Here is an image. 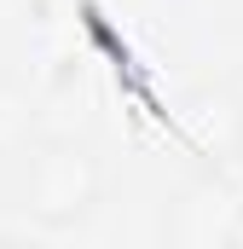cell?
<instances>
[{"mask_svg":"<svg viewBox=\"0 0 243 249\" xmlns=\"http://www.w3.org/2000/svg\"><path fill=\"white\" fill-rule=\"evenodd\" d=\"M104 197V162L87 139H35L23 145V157L12 162V209L29 220V226H81Z\"/></svg>","mask_w":243,"mask_h":249,"instance_id":"cell-1","label":"cell"},{"mask_svg":"<svg viewBox=\"0 0 243 249\" xmlns=\"http://www.w3.org/2000/svg\"><path fill=\"white\" fill-rule=\"evenodd\" d=\"M180 145L197 157L203 174H232L243 162V99L232 87H191L180 99Z\"/></svg>","mask_w":243,"mask_h":249,"instance_id":"cell-2","label":"cell"},{"mask_svg":"<svg viewBox=\"0 0 243 249\" xmlns=\"http://www.w3.org/2000/svg\"><path fill=\"white\" fill-rule=\"evenodd\" d=\"M0 249H29V244H17V238H0Z\"/></svg>","mask_w":243,"mask_h":249,"instance_id":"cell-3","label":"cell"}]
</instances>
